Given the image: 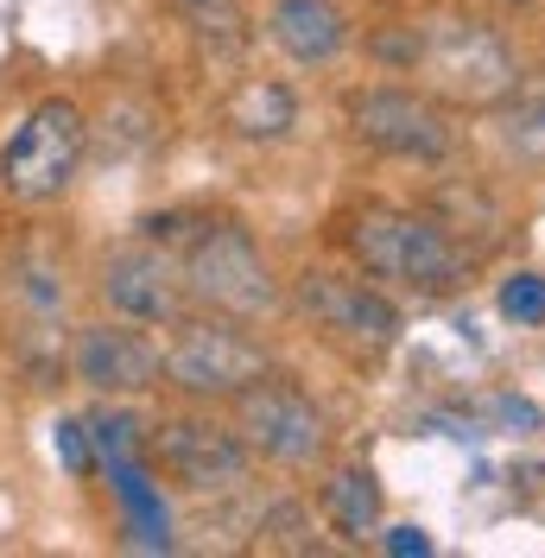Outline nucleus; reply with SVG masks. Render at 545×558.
<instances>
[{"label": "nucleus", "instance_id": "nucleus-11", "mask_svg": "<svg viewBox=\"0 0 545 558\" xmlns=\"http://www.w3.org/2000/svg\"><path fill=\"white\" fill-rule=\"evenodd\" d=\"M70 368L96 393H146L166 375V355L146 343L134 324H89V330H76Z\"/></svg>", "mask_w": 545, "mask_h": 558}, {"label": "nucleus", "instance_id": "nucleus-16", "mask_svg": "<svg viewBox=\"0 0 545 558\" xmlns=\"http://www.w3.org/2000/svg\"><path fill=\"white\" fill-rule=\"evenodd\" d=\"M501 140L520 159H545V102H520L501 114Z\"/></svg>", "mask_w": 545, "mask_h": 558}, {"label": "nucleus", "instance_id": "nucleus-19", "mask_svg": "<svg viewBox=\"0 0 545 558\" xmlns=\"http://www.w3.org/2000/svg\"><path fill=\"white\" fill-rule=\"evenodd\" d=\"M58 445H64L70 470H83V425H58Z\"/></svg>", "mask_w": 545, "mask_h": 558}, {"label": "nucleus", "instance_id": "nucleus-18", "mask_svg": "<svg viewBox=\"0 0 545 558\" xmlns=\"http://www.w3.org/2000/svg\"><path fill=\"white\" fill-rule=\"evenodd\" d=\"M387 553H400V558H425L432 553V539H425V533H419V526H393V533H387Z\"/></svg>", "mask_w": 545, "mask_h": 558}, {"label": "nucleus", "instance_id": "nucleus-7", "mask_svg": "<svg viewBox=\"0 0 545 558\" xmlns=\"http://www.w3.org/2000/svg\"><path fill=\"white\" fill-rule=\"evenodd\" d=\"M349 128L362 146H375L387 159H412V166H438L457 140L444 108L419 89H362L349 102Z\"/></svg>", "mask_w": 545, "mask_h": 558}, {"label": "nucleus", "instance_id": "nucleus-13", "mask_svg": "<svg viewBox=\"0 0 545 558\" xmlns=\"http://www.w3.org/2000/svg\"><path fill=\"white\" fill-rule=\"evenodd\" d=\"M380 508H387L380 476H375V470H362V463H349V470H337V476L324 483V514H330V521H337V533H349V539L375 533Z\"/></svg>", "mask_w": 545, "mask_h": 558}, {"label": "nucleus", "instance_id": "nucleus-2", "mask_svg": "<svg viewBox=\"0 0 545 558\" xmlns=\"http://www.w3.org/2000/svg\"><path fill=\"white\" fill-rule=\"evenodd\" d=\"M178 267H184V292H191L197 305H209V312H222V317H241V324L279 312V299H286L279 279H272V267L261 260L254 235L235 229V222L197 229Z\"/></svg>", "mask_w": 545, "mask_h": 558}, {"label": "nucleus", "instance_id": "nucleus-14", "mask_svg": "<svg viewBox=\"0 0 545 558\" xmlns=\"http://www.w3.org/2000/svg\"><path fill=\"white\" fill-rule=\"evenodd\" d=\"M229 128L241 140H286L299 128V102L286 83H247L235 102H229Z\"/></svg>", "mask_w": 545, "mask_h": 558}, {"label": "nucleus", "instance_id": "nucleus-6", "mask_svg": "<svg viewBox=\"0 0 545 558\" xmlns=\"http://www.w3.org/2000/svg\"><path fill=\"white\" fill-rule=\"evenodd\" d=\"M412 64H425L438 76L444 96H457V102H501L513 89V58L508 45L488 33V26H457V20H444V26H425L419 33V58Z\"/></svg>", "mask_w": 545, "mask_h": 558}, {"label": "nucleus", "instance_id": "nucleus-10", "mask_svg": "<svg viewBox=\"0 0 545 558\" xmlns=\"http://www.w3.org/2000/svg\"><path fill=\"white\" fill-rule=\"evenodd\" d=\"M102 299L108 312H121L128 324H178L191 292H184V267L166 247H114L102 260Z\"/></svg>", "mask_w": 545, "mask_h": 558}, {"label": "nucleus", "instance_id": "nucleus-15", "mask_svg": "<svg viewBox=\"0 0 545 558\" xmlns=\"http://www.w3.org/2000/svg\"><path fill=\"white\" fill-rule=\"evenodd\" d=\"M178 20L191 26V38L204 45L209 58H235L247 45V13L241 0H178Z\"/></svg>", "mask_w": 545, "mask_h": 558}, {"label": "nucleus", "instance_id": "nucleus-1", "mask_svg": "<svg viewBox=\"0 0 545 558\" xmlns=\"http://www.w3.org/2000/svg\"><path fill=\"white\" fill-rule=\"evenodd\" d=\"M349 247L375 279H393L412 299H444L470 274V254L457 247V235L444 222L419 216V209H393V204L362 209L355 229H349Z\"/></svg>", "mask_w": 545, "mask_h": 558}, {"label": "nucleus", "instance_id": "nucleus-12", "mask_svg": "<svg viewBox=\"0 0 545 558\" xmlns=\"http://www.w3.org/2000/svg\"><path fill=\"white\" fill-rule=\"evenodd\" d=\"M267 33L292 64H330L349 45V20L337 0H272Z\"/></svg>", "mask_w": 545, "mask_h": 558}, {"label": "nucleus", "instance_id": "nucleus-8", "mask_svg": "<svg viewBox=\"0 0 545 558\" xmlns=\"http://www.w3.org/2000/svg\"><path fill=\"white\" fill-rule=\"evenodd\" d=\"M153 457L191 495H229L247 483V445H241V432L216 425V418H166L153 432Z\"/></svg>", "mask_w": 545, "mask_h": 558}, {"label": "nucleus", "instance_id": "nucleus-5", "mask_svg": "<svg viewBox=\"0 0 545 558\" xmlns=\"http://www.w3.org/2000/svg\"><path fill=\"white\" fill-rule=\"evenodd\" d=\"M235 432L247 451L272 457V463H317L330 451V418L311 400L305 387L279 381V375H261L235 393Z\"/></svg>", "mask_w": 545, "mask_h": 558}, {"label": "nucleus", "instance_id": "nucleus-3", "mask_svg": "<svg viewBox=\"0 0 545 558\" xmlns=\"http://www.w3.org/2000/svg\"><path fill=\"white\" fill-rule=\"evenodd\" d=\"M83 153H89V121H83V108L64 102V96H45V102L13 128V140L0 146V184H7V197H20V204H51L70 178H76Z\"/></svg>", "mask_w": 545, "mask_h": 558}, {"label": "nucleus", "instance_id": "nucleus-9", "mask_svg": "<svg viewBox=\"0 0 545 558\" xmlns=\"http://www.w3.org/2000/svg\"><path fill=\"white\" fill-rule=\"evenodd\" d=\"M292 299H299V312H305L317 330H330V337L349 343V349H393L400 343V312L380 299L375 286H362V279L305 274Z\"/></svg>", "mask_w": 545, "mask_h": 558}, {"label": "nucleus", "instance_id": "nucleus-17", "mask_svg": "<svg viewBox=\"0 0 545 558\" xmlns=\"http://www.w3.org/2000/svg\"><path fill=\"white\" fill-rule=\"evenodd\" d=\"M501 312H508L513 324H545V279L513 274L508 286H501Z\"/></svg>", "mask_w": 545, "mask_h": 558}, {"label": "nucleus", "instance_id": "nucleus-4", "mask_svg": "<svg viewBox=\"0 0 545 558\" xmlns=\"http://www.w3.org/2000/svg\"><path fill=\"white\" fill-rule=\"evenodd\" d=\"M166 349V381L191 400H235L247 381L267 375V349L241 330V317H178Z\"/></svg>", "mask_w": 545, "mask_h": 558}]
</instances>
